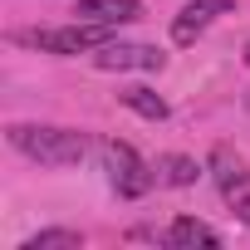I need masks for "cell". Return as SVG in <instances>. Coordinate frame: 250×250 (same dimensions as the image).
Returning <instances> with one entry per match:
<instances>
[{
  "label": "cell",
  "mask_w": 250,
  "mask_h": 250,
  "mask_svg": "<svg viewBox=\"0 0 250 250\" xmlns=\"http://www.w3.org/2000/svg\"><path fill=\"white\" fill-rule=\"evenodd\" d=\"M216 15H230V0H191V5L172 20V44H191Z\"/></svg>",
  "instance_id": "obj_5"
},
{
  "label": "cell",
  "mask_w": 250,
  "mask_h": 250,
  "mask_svg": "<svg viewBox=\"0 0 250 250\" xmlns=\"http://www.w3.org/2000/svg\"><path fill=\"white\" fill-rule=\"evenodd\" d=\"M221 196H226V201H230V211H235V216L250 226V172H245V177H235V182H230Z\"/></svg>",
  "instance_id": "obj_12"
},
{
  "label": "cell",
  "mask_w": 250,
  "mask_h": 250,
  "mask_svg": "<svg viewBox=\"0 0 250 250\" xmlns=\"http://www.w3.org/2000/svg\"><path fill=\"white\" fill-rule=\"evenodd\" d=\"M10 147L40 167H79L88 157V138L79 128H49V123H10Z\"/></svg>",
  "instance_id": "obj_1"
},
{
  "label": "cell",
  "mask_w": 250,
  "mask_h": 250,
  "mask_svg": "<svg viewBox=\"0 0 250 250\" xmlns=\"http://www.w3.org/2000/svg\"><path fill=\"white\" fill-rule=\"evenodd\" d=\"M79 245H83L79 230H40V235L20 240V250H79Z\"/></svg>",
  "instance_id": "obj_10"
},
{
  "label": "cell",
  "mask_w": 250,
  "mask_h": 250,
  "mask_svg": "<svg viewBox=\"0 0 250 250\" xmlns=\"http://www.w3.org/2000/svg\"><path fill=\"white\" fill-rule=\"evenodd\" d=\"M79 20H98V25H128L143 15V0H79Z\"/></svg>",
  "instance_id": "obj_7"
},
{
  "label": "cell",
  "mask_w": 250,
  "mask_h": 250,
  "mask_svg": "<svg viewBox=\"0 0 250 250\" xmlns=\"http://www.w3.org/2000/svg\"><path fill=\"white\" fill-rule=\"evenodd\" d=\"M211 172H216V187L226 191L235 177H245V162H240V157H230V147H216V152H211Z\"/></svg>",
  "instance_id": "obj_11"
},
{
  "label": "cell",
  "mask_w": 250,
  "mask_h": 250,
  "mask_svg": "<svg viewBox=\"0 0 250 250\" xmlns=\"http://www.w3.org/2000/svg\"><path fill=\"white\" fill-rule=\"evenodd\" d=\"M157 177H162L167 187H191V182L201 177V167H196V157H187V152H167V157H157Z\"/></svg>",
  "instance_id": "obj_9"
},
{
  "label": "cell",
  "mask_w": 250,
  "mask_h": 250,
  "mask_svg": "<svg viewBox=\"0 0 250 250\" xmlns=\"http://www.w3.org/2000/svg\"><path fill=\"white\" fill-rule=\"evenodd\" d=\"M103 162H108V177H113L118 196H128V201L147 196V191H152V182H157V167H147L128 143H118V138H108V143H103Z\"/></svg>",
  "instance_id": "obj_3"
},
{
  "label": "cell",
  "mask_w": 250,
  "mask_h": 250,
  "mask_svg": "<svg viewBox=\"0 0 250 250\" xmlns=\"http://www.w3.org/2000/svg\"><path fill=\"white\" fill-rule=\"evenodd\" d=\"M162 240H167L172 250H216V245H221V230H211V226L196 221V216H177Z\"/></svg>",
  "instance_id": "obj_6"
},
{
  "label": "cell",
  "mask_w": 250,
  "mask_h": 250,
  "mask_svg": "<svg viewBox=\"0 0 250 250\" xmlns=\"http://www.w3.org/2000/svg\"><path fill=\"white\" fill-rule=\"evenodd\" d=\"M118 103H123V108H133V113H138V118H147V123H162V118L172 113V108H167V98H162V93H152V88H143V83H138V88H123V93H118Z\"/></svg>",
  "instance_id": "obj_8"
},
{
  "label": "cell",
  "mask_w": 250,
  "mask_h": 250,
  "mask_svg": "<svg viewBox=\"0 0 250 250\" xmlns=\"http://www.w3.org/2000/svg\"><path fill=\"white\" fill-rule=\"evenodd\" d=\"M245 108H250V93H245Z\"/></svg>",
  "instance_id": "obj_14"
},
{
  "label": "cell",
  "mask_w": 250,
  "mask_h": 250,
  "mask_svg": "<svg viewBox=\"0 0 250 250\" xmlns=\"http://www.w3.org/2000/svg\"><path fill=\"white\" fill-rule=\"evenodd\" d=\"M113 40V25L98 20H74V25H54V30H25L20 44H35L44 54H93Z\"/></svg>",
  "instance_id": "obj_2"
},
{
  "label": "cell",
  "mask_w": 250,
  "mask_h": 250,
  "mask_svg": "<svg viewBox=\"0 0 250 250\" xmlns=\"http://www.w3.org/2000/svg\"><path fill=\"white\" fill-rule=\"evenodd\" d=\"M245 64H250V44H245Z\"/></svg>",
  "instance_id": "obj_13"
},
{
  "label": "cell",
  "mask_w": 250,
  "mask_h": 250,
  "mask_svg": "<svg viewBox=\"0 0 250 250\" xmlns=\"http://www.w3.org/2000/svg\"><path fill=\"white\" fill-rule=\"evenodd\" d=\"M93 64L108 69V74H128V69L157 74V69L167 64V54H162L157 44H118V40H108L103 49H93Z\"/></svg>",
  "instance_id": "obj_4"
}]
</instances>
